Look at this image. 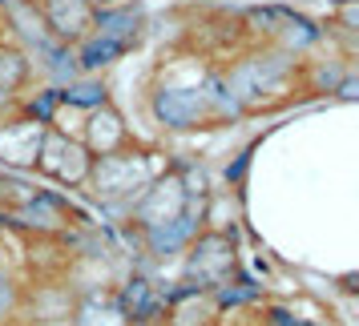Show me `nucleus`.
Wrapping results in <instances>:
<instances>
[{
    "mask_svg": "<svg viewBox=\"0 0 359 326\" xmlns=\"http://www.w3.org/2000/svg\"><path fill=\"white\" fill-rule=\"evenodd\" d=\"M65 97L69 101H81V105H93V101H105V93H101V89H93V85H81V89H69Z\"/></svg>",
    "mask_w": 359,
    "mask_h": 326,
    "instance_id": "obj_3",
    "label": "nucleus"
},
{
    "mask_svg": "<svg viewBox=\"0 0 359 326\" xmlns=\"http://www.w3.org/2000/svg\"><path fill=\"white\" fill-rule=\"evenodd\" d=\"M126 52V45H117V41H109V36H97L93 33V41L85 45V52H81V61L89 69H97V65H109L114 57H121Z\"/></svg>",
    "mask_w": 359,
    "mask_h": 326,
    "instance_id": "obj_2",
    "label": "nucleus"
},
{
    "mask_svg": "<svg viewBox=\"0 0 359 326\" xmlns=\"http://www.w3.org/2000/svg\"><path fill=\"white\" fill-rule=\"evenodd\" d=\"M158 117L165 125H194L198 113L206 109V93H194V89H170L158 97Z\"/></svg>",
    "mask_w": 359,
    "mask_h": 326,
    "instance_id": "obj_1",
    "label": "nucleus"
}]
</instances>
